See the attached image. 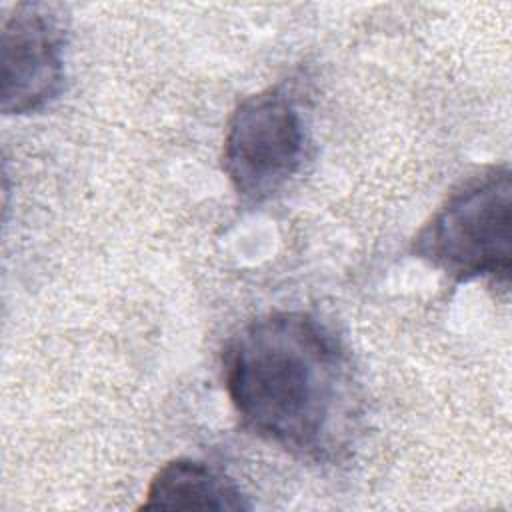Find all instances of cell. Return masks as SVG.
<instances>
[{"label":"cell","mask_w":512,"mask_h":512,"mask_svg":"<svg viewBox=\"0 0 512 512\" xmlns=\"http://www.w3.org/2000/svg\"><path fill=\"white\" fill-rule=\"evenodd\" d=\"M224 386L246 430L316 464L350 450L362 416L352 358L314 314L276 310L244 324L222 354Z\"/></svg>","instance_id":"1"},{"label":"cell","mask_w":512,"mask_h":512,"mask_svg":"<svg viewBox=\"0 0 512 512\" xmlns=\"http://www.w3.org/2000/svg\"><path fill=\"white\" fill-rule=\"evenodd\" d=\"M512 174L494 164L462 180L412 240V254L454 282L488 278L508 288Z\"/></svg>","instance_id":"2"},{"label":"cell","mask_w":512,"mask_h":512,"mask_svg":"<svg viewBox=\"0 0 512 512\" xmlns=\"http://www.w3.org/2000/svg\"><path fill=\"white\" fill-rule=\"evenodd\" d=\"M306 154L304 118L282 86L242 98L228 118L222 172L244 206H260L300 172Z\"/></svg>","instance_id":"3"},{"label":"cell","mask_w":512,"mask_h":512,"mask_svg":"<svg viewBox=\"0 0 512 512\" xmlns=\"http://www.w3.org/2000/svg\"><path fill=\"white\" fill-rule=\"evenodd\" d=\"M0 108L34 114L58 98L64 82V28L44 2L14 4L2 16Z\"/></svg>","instance_id":"4"},{"label":"cell","mask_w":512,"mask_h":512,"mask_svg":"<svg viewBox=\"0 0 512 512\" xmlns=\"http://www.w3.org/2000/svg\"><path fill=\"white\" fill-rule=\"evenodd\" d=\"M144 510H248L250 504L240 486L208 466L192 458H176L166 462L150 480Z\"/></svg>","instance_id":"5"}]
</instances>
